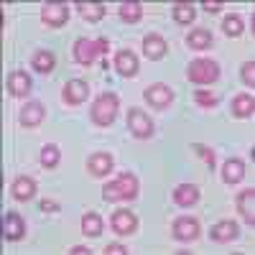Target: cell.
I'll return each instance as SVG.
<instances>
[{
	"label": "cell",
	"instance_id": "22",
	"mask_svg": "<svg viewBox=\"0 0 255 255\" xmlns=\"http://www.w3.org/2000/svg\"><path fill=\"white\" fill-rule=\"evenodd\" d=\"M174 202L179 207H191V204H197L199 202V186L194 184H179L174 189Z\"/></svg>",
	"mask_w": 255,
	"mask_h": 255
},
{
	"label": "cell",
	"instance_id": "7",
	"mask_svg": "<svg viewBox=\"0 0 255 255\" xmlns=\"http://www.w3.org/2000/svg\"><path fill=\"white\" fill-rule=\"evenodd\" d=\"M199 220L194 217H176L174 225H171V235L179 240V243H191V240H197L199 238Z\"/></svg>",
	"mask_w": 255,
	"mask_h": 255
},
{
	"label": "cell",
	"instance_id": "19",
	"mask_svg": "<svg viewBox=\"0 0 255 255\" xmlns=\"http://www.w3.org/2000/svg\"><path fill=\"white\" fill-rule=\"evenodd\" d=\"M115 69L123 77H135L138 74V56L130 49H123L115 54Z\"/></svg>",
	"mask_w": 255,
	"mask_h": 255
},
{
	"label": "cell",
	"instance_id": "12",
	"mask_svg": "<svg viewBox=\"0 0 255 255\" xmlns=\"http://www.w3.org/2000/svg\"><path fill=\"white\" fill-rule=\"evenodd\" d=\"M26 235V222L18 212H8L3 217V238L10 240V243H18L20 238Z\"/></svg>",
	"mask_w": 255,
	"mask_h": 255
},
{
	"label": "cell",
	"instance_id": "8",
	"mask_svg": "<svg viewBox=\"0 0 255 255\" xmlns=\"http://www.w3.org/2000/svg\"><path fill=\"white\" fill-rule=\"evenodd\" d=\"M110 227H113L115 235L128 238V235H133V232L138 230V217L133 215L130 209H118L115 215L110 217Z\"/></svg>",
	"mask_w": 255,
	"mask_h": 255
},
{
	"label": "cell",
	"instance_id": "2",
	"mask_svg": "<svg viewBox=\"0 0 255 255\" xmlns=\"http://www.w3.org/2000/svg\"><path fill=\"white\" fill-rule=\"evenodd\" d=\"M108 51H110V41L105 36H100L95 41L92 38H77L72 46V56L79 67H92L97 61V56H105Z\"/></svg>",
	"mask_w": 255,
	"mask_h": 255
},
{
	"label": "cell",
	"instance_id": "17",
	"mask_svg": "<svg viewBox=\"0 0 255 255\" xmlns=\"http://www.w3.org/2000/svg\"><path fill=\"white\" fill-rule=\"evenodd\" d=\"M238 212H240V217L253 227L255 225V189H243L240 194H238Z\"/></svg>",
	"mask_w": 255,
	"mask_h": 255
},
{
	"label": "cell",
	"instance_id": "20",
	"mask_svg": "<svg viewBox=\"0 0 255 255\" xmlns=\"http://www.w3.org/2000/svg\"><path fill=\"white\" fill-rule=\"evenodd\" d=\"M230 110H232V115H235V118H250L255 113V97L248 95V92L235 95V97H232V102H230Z\"/></svg>",
	"mask_w": 255,
	"mask_h": 255
},
{
	"label": "cell",
	"instance_id": "10",
	"mask_svg": "<svg viewBox=\"0 0 255 255\" xmlns=\"http://www.w3.org/2000/svg\"><path fill=\"white\" fill-rule=\"evenodd\" d=\"M46 118V108L41 102H26L23 108H20V115H18V123L23 128H38L41 123H44Z\"/></svg>",
	"mask_w": 255,
	"mask_h": 255
},
{
	"label": "cell",
	"instance_id": "21",
	"mask_svg": "<svg viewBox=\"0 0 255 255\" xmlns=\"http://www.w3.org/2000/svg\"><path fill=\"white\" fill-rule=\"evenodd\" d=\"M245 179V163L243 158H227L222 166V181L225 184H240Z\"/></svg>",
	"mask_w": 255,
	"mask_h": 255
},
{
	"label": "cell",
	"instance_id": "29",
	"mask_svg": "<svg viewBox=\"0 0 255 255\" xmlns=\"http://www.w3.org/2000/svg\"><path fill=\"white\" fill-rule=\"evenodd\" d=\"M222 31H225V36H230V38L240 36V33L245 31L243 18H240L238 13H230V15H225V20H222Z\"/></svg>",
	"mask_w": 255,
	"mask_h": 255
},
{
	"label": "cell",
	"instance_id": "1",
	"mask_svg": "<svg viewBox=\"0 0 255 255\" xmlns=\"http://www.w3.org/2000/svg\"><path fill=\"white\" fill-rule=\"evenodd\" d=\"M138 197V179L130 171H123L113 181L105 184L102 189V199L105 202H130Z\"/></svg>",
	"mask_w": 255,
	"mask_h": 255
},
{
	"label": "cell",
	"instance_id": "11",
	"mask_svg": "<svg viewBox=\"0 0 255 255\" xmlns=\"http://www.w3.org/2000/svg\"><path fill=\"white\" fill-rule=\"evenodd\" d=\"M69 18V8L64 3H46L44 8H41V20L49 26V28H59L67 23Z\"/></svg>",
	"mask_w": 255,
	"mask_h": 255
},
{
	"label": "cell",
	"instance_id": "14",
	"mask_svg": "<svg viewBox=\"0 0 255 255\" xmlns=\"http://www.w3.org/2000/svg\"><path fill=\"white\" fill-rule=\"evenodd\" d=\"M166 51H168V44H166V38L161 33H148L143 38V54H145V59L158 61V59L166 56Z\"/></svg>",
	"mask_w": 255,
	"mask_h": 255
},
{
	"label": "cell",
	"instance_id": "25",
	"mask_svg": "<svg viewBox=\"0 0 255 255\" xmlns=\"http://www.w3.org/2000/svg\"><path fill=\"white\" fill-rule=\"evenodd\" d=\"M118 15L125 20V23H138V20L143 18V5L140 3H135V0H130V3H120V8H118Z\"/></svg>",
	"mask_w": 255,
	"mask_h": 255
},
{
	"label": "cell",
	"instance_id": "31",
	"mask_svg": "<svg viewBox=\"0 0 255 255\" xmlns=\"http://www.w3.org/2000/svg\"><path fill=\"white\" fill-rule=\"evenodd\" d=\"M194 102L199 105V108H217L220 105V97L215 92H209V90H194Z\"/></svg>",
	"mask_w": 255,
	"mask_h": 255
},
{
	"label": "cell",
	"instance_id": "18",
	"mask_svg": "<svg viewBox=\"0 0 255 255\" xmlns=\"http://www.w3.org/2000/svg\"><path fill=\"white\" fill-rule=\"evenodd\" d=\"M113 166H115V161H113L110 153H92V156L87 158V171H90L92 176H97V179L108 176V174L113 171Z\"/></svg>",
	"mask_w": 255,
	"mask_h": 255
},
{
	"label": "cell",
	"instance_id": "27",
	"mask_svg": "<svg viewBox=\"0 0 255 255\" xmlns=\"http://www.w3.org/2000/svg\"><path fill=\"white\" fill-rule=\"evenodd\" d=\"M82 232L87 238H100V232H102V217L97 215V212H87V215L82 217Z\"/></svg>",
	"mask_w": 255,
	"mask_h": 255
},
{
	"label": "cell",
	"instance_id": "30",
	"mask_svg": "<svg viewBox=\"0 0 255 255\" xmlns=\"http://www.w3.org/2000/svg\"><path fill=\"white\" fill-rule=\"evenodd\" d=\"M197 18V10L194 5H189V3H174V20L181 26H189L191 20Z\"/></svg>",
	"mask_w": 255,
	"mask_h": 255
},
{
	"label": "cell",
	"instance_id": "26",
	"mask_svg": "<svg viewBox=\"0 0 255 255\" xmlns=\"http://www.w3.org/2000/svg\"><path fill=\"white\" fill-rule=\"evenodd\" d=\"M77 10L84 20H90V23H97V20L105 18V5L102 3H77Z\"/></svg>",
	"mask_w": 255,
	"mask_h": 255
},
{
	"label": "cell",
	"instance_id": "23",
	"mask_svg": "<svg viewBox=\"0 0 255 255\" xmlns=\"http://www.w3.org/2000/svg\"><path fill=\"white\" fill-rule=\"evenodd\" d=\"M31 67H33L38 74H51V72H54V67H56V56H54L51 51H46V49H41V51H36V54H33Z\"/></svg>",
	"mask_w": 255,
	"mask_h": 255
},
{
	"label": "cell",
	"instance_id": "6",
	"mask_svg": "<svg viewBox=\"0 0 255 255\" xmlns=\"http://www.w3.org/2000/svg\"><path fill=\"white\" fill-rule=\"evenodd\" d=\"M128 130H130L135 138H151L153 135V120L148 118L143 110L133 108L130 113H128Z\"/></svg>",
	"mask_w": 255,
	"mask_h": 255
},
{
	"label": "cell",
	"instance_id": "35",
	"mask_svg": "<svg viewBox=\"0 0 255 255\" xmlns=\"http://www.w3.org/2000/svg\"><path fill=\"white\" fill-rule=\"evenodd\" d=\"M202 5H204V10H207V13H220L225 3H220V0H204Z\"/></svg>",
	"mask_w": 255,
	"mask_h": 255
},
{
	"label": "cell",
	"instance_id": "32",
	"mask_svg": "<svg viewBox=\"0 0 255 255\" xmlns=\"http://www.w3.org/2000/svg\"><path fill=\"white\" fill-rule=\"evenodd\" d=\"M191 148L197 151V156H202V158H204V163L209 166V171L217 166V158H215V151H212V148H207V145H202V143H194Z\"/></svg>",
	"mask_w": 255,
	"mask_h": 255
},
{
	"label": "cell",
	"instance_id": "5",
	"mask_svg": "<svg viewBox=\"0 0 255 255\" xmlns=\"http://www.w3.org/2000/svg\"><path fill=\"white\" fill-rule=\"evenodd\" d=\"M143 97H145V102L151 105V108L166 110L168 105L174 102V90L168 87V84H163V82H156V84H151V87L143 92Z\"/></svg>",
	"mask_w": 255,
	"mask_h": 255
},
{
	"label": "cell",
	"instance_id": "36",
	"mask_svg": "<svg viewBox=\"0 0 255 255\" xmlns=\"http://www.w3.org/2000/svg\"><path fill=\"white\" fill-rule=\"evenodd\" d=\"M41 209H44V212H59V202H54V199H44V202H41Z\"/></svg>",
	"mask_w": 255,
	"mask_h": 255
},
{
	"label": "cell",
	"instance_id": "13",
	"mask_svg": "<svg viewBox=\"0 0 255 255\" xmlns=\"http://www.w3.org/2000/svg\"><path fill=\"white\" fill-rule=\"evenodd\" d=\"M240 235V230H238V222L235 220H220L209 227V238L215 240V243H230V240H235Z\"/></svg>",
	"mask_w": 255,
	"mask_h": 255
},
{
	"label": "cell",
	"instance_id": "28",
	"mask_svg": "<svg viewBox=\"0 0 255 255\" xmlns=\"http://www.w3.org/2000/svg\"><path fill=\"white\" fill-rule=\"evenodd\" d=\"M38 161H41V166H44V168H56V166H59V161H61V151H59V145H54V143L44 145V148H41Z\"/></svg>",
	"mask_w": 255,
	"mask_h": 255
},
{
	"label": "cell",
	"instance_id": "33",
	"mask_svg": "<svg viewBox=\"0 0 255 255\" xmlns=\"http://www.w3.org/2000/svg\"><path fill=\"white\" fill-rule=\"evenodd\" d=\"M243 82H245V87H255V61H245L243 64Z\"/></svg>",
	"mask_w": 255,
	"mask_h": 255
},
{
	"label": "cell",
	"instance_id": "34",
	"mask_svg": "<svg viewBox=\"0 0 255 255\" xmlns=\"http://www.w3.org/2000/svg\"><path fill=\"white\" fill-rule=\"evenodd\" d=\"M102 253H105V255H128V248H125V245H120V243H110Z\"/></svg>",
	"mask_w": 255,
	"mask_h": 255
},
{
	"label": "cell",
	"instance_id": "15",
	"mask_svg": "<svg viewBox=\"0 0 255 255\" xmlns=\"http://www.w3.org/2000/svg\"><path fill=\"white\" fill-rule=\"evenodd\" d=\"M31 87H33V82H31V77L26 74V69L10 72V77H8V92H10L13 97H26V95L31 92Z\"/></svg>",
	"mask_w": 255,
	"mask_h": 255
},
{
	"label": "cell",
	"instance_id": "9",
	"mask_svg": "<svg viewBox=\"0 0 255 255\" xmlns=\"http://www.w3.org/2000/svg\"><path fill=\"white\" fill-rule=\"evenodd\" d=\"M61 97L67 105H82V102H87L90 97V84L84 82V79H69L67 84H64V90H61Z\"/></svg>",
	"mask_w": 255,
	"mask_h": 255
},
{
	"label": "cell",
	"instance_id": "16",
	"mask_svg": "<svg viewBox=\"0 0 255 255\" xmlns=\"http://www.w3.org/2000/svg\"><path fill=\"white\" fill-rule=\"evenodd\" d=\"M10 194L15 202H28L36 194V179L33 176H15V181L10 184Z\"/></svg>",
	"mask_w": 255,
	"mask_h": 255
},
{
	"label": "cell",
	"instance_id": "24",
	"mask_svg": "<svg viewBox=\"0 0 255 255\" xmlns=\"http://www.w3.org/2000/svg\"><path fill=\"white\" fill-rule=\"evenodd\" d=\"M186 46L194 49V51L209 49V46H212V33H209L207 28H191L189 36H186Z\"/></svg>",
	"mask_w": 255,
	"mask_h": 255
},
{
	"label": "cell",
	"instance_id": "3",
	"mask_svg": "<svg viewBox=\"0 0 255 255\" xmlns=\"http://www.w3.org/2000/svg\"><path fill=\"white\" fill-rule=\"evenodd\" d=\"M118 110H120V100H118V95H113V92H102V95L92 102V108H90V118H92V123H95V125L108 128V125H113V123H115Z\"/></svg>",
	"mask_w": 255,
	"mask_h": 255
},
{
	"label": "cell",
	"instance_id": "4",
	"mask_svg": "<svg viewBox=\"0 0 255 255\" xmlns=\"http://www.w3.org/2000/svg\"><path fill=\"white\" fill-rule=\"evenodd\" d=\"M186 79H189L191 84H199V87L215 84V82L220 79V64H217L215 59H194V61H189Z\"/></svg>",
	"mask_w": 255,
	"mask_h": 255
},
{
	"label": "cell",
	"instance_id": "37",
	"mask_svg": "<svg viewBox=\"0 0 255 255\" xmlns=\"http://www.w3.org/2000/svg\"><path fill=\"white\" fill-rule=\"evenodd\" d=\"M69 253H72V255H90V248H84V245H77V248H72Z\"/></svg>",
	"mask_w": 255,
	"mask_h": 255
}]
</instances>
